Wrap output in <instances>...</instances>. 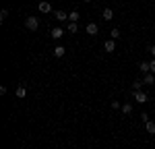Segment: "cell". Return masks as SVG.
I'll return each mask as SVG.
<instances>
[{"instance_id": "obj_1", "label": "cell", "mask_w": 155, "mask_h": 149, "mask_svg": "<svg viewBox=\"0 0 155 149\" xmlns=\"http://www.w3.org/2000/svg\"><path fill=\"white\" fill-rule=\"evenodd\" d=\"M25 27H27L29 31H35L37 27H39V21H37L35 17H27V21H25Z\"/></svg>"}, {"instance_id": "obj_2", "label": "cell", "mask_w": 155, "mask_h": 149, "mask_svg": "<svg viewBox=\"0 0 155 149\" xmlns=\"http://www.w3.org/2000/svg\"><path fill=\"white\" fill-rule=\"evenodd\" d=\"M134 99H137L139 104H147V99H149V95H147L145 91H134Z\"/></svg>"}, {"instance_id": "obj_3", "label": "cell", "mask_w": 155, "mask_h": 149, "mask_svg": "<svg viewBox=\"0 0 155 149\" xmlns=\"http://www.w3.org/2000/svg\"><path fill=\"white\" fill-rule=\"evenodd\" d=\"M104 50H106V52H114V50H116V39L110 37L106 44H104Z\"/></svg>"}, {"instance_id": "obj_4", "label": "cell", "mask_w": 155, "mask_h": 149, "mask_svg": "<svg viewBox=\"0 0 155 149\" xmlns=\"http://www.w3.org/2000/svg\"><path fill=\"white\" fill-rule=\"evenodd\" d=\"M37 11H39V12H44V15H48V12L52 11V6H50V2H39Z\"/></svg>"}, {"instance_id": "obj_5", "label": "cell", "mask_w": 155, "mask_h": 149, "mask_svg": "<svg viewBox=\"0 0 155 149\" xmlns=\"http://www.w3.org/2000/svg\"><path fill=\"white\" fill-rule=\"evenodd\" d=\"M85 29H87V33H89V35H97V31H99V27H97L95 23H89Z\"/></svg>"}, {"instance_id": "obj_6", "label": "cell", "mask_w": 155, "mask_h": 149, "mask_svg": "<svg viewBox=\"0 0 155 149\" xmlns=\"http://www.w3.org/2000/svg\"><path fill=\"white\" fill-rule=\"evenodd\" d=\"M54 17H56L58 21H62V23L68 21V12H64V11H56V12H54Z\"/></svg>"}, {"instance_id": "obj_7", "label": "cell", "mask_w": 155, "mask_h": 149, "mask_svg": "<svg viewBox=\"0 0 155 149\" xmlns=\"http://www.w3.org/2000/svg\"><path fill=\"white\" fill-rule=\"evenodd\" d=\"M143 83H145V85H155V74L153 73H147V74H145V79H143Z\"/></svg>"}, {"instance_id": "obj_8", "label": "cell", "mask_w": 155, "mask_h": 149, "mask_svg": "<svg viewBox=\"0 0 155 149\" xmlns=\"http://www.w3.org/2000/svg\"><path fill=\"white\" fill-rule=\"evenodd\" d=\"M62 33H64V31H62V27H54V29L50 31V35L54 37V39H60V37H62Z\"/></svg>"}, {"instance_id": "obj_9", "label": "cell", "mask_w": 155, "mask_h": 149, "mask_svg": "<svg viewBox=\"0 0 155 149\" xmlns=\"http://www.w3.org/2000/svg\"><path fill=\"white\" fill-rule=\"evenodd\" d=\"M64 54H66V48H64V46H56V48H54V56H56V58H62Z\"/></svg>"}, {"instance_id": "obj_10", "label": "cell", "mask_w": 155, "mask_h": 149, "mask_svg": "<svg viewBox=\"0 0 155 149\" xmlns=\"http://www.w3.org/2000/svg\"><path fill=\"white\" fill-rule=\"evenodd\" d=\"M79 21V11H71L68 12V23H77Z\"/></svg>"}, {"instance_id": "obj_11", "label": "cell", "mask_w": 155, "mask_h": 149, "mask_svg": "<svg viewBox=\"0 0 155 149\" xmlns=\"http://www.w3.org/2000/svg\"><path fill=\"white\" fill-rule=\"evenodd\" d=\"M101 17H104L106 21H112V17H114V11H112V8H104V12H101Z\"/></svg>"}, {"instance_id": "obj_12", "label": "cell", "mask_w": 155, "mask_h": 149, "mask_svg": "<svg viewBox=\"0 0 155 149\" xmlns=\"http://www.w3.org/2000/svg\"><path fill=\"white\" fill-rule=\"evenodd\" d=\"M145 131H147L149 135H155V122H151V120L145 122Z\"/></svg>"}, {"instance_id": "obj_13", "label": "cell", "mask_w": 155, "mask_h": 149, "mask_svg": "<svg viewBox=\"0 0 155 149\" xmlns=\"http://www.w3.org/2000/svg\"><path fill=\"white\" fill-rule=\"evenodd\" d=\"M139 68H141V73H151V64H149V62H141V64H139Z\"/></svg>"}, {"instance_id": "obj_14", "label": "cell", "mask_w": 155, "mask_h": 149, "mask_svg": "<svg viewBox=\"0 0 155 149\" xmlns=\"http://www.w3.org/2000/svg\"><path fill=\"white\" fill-rule=\"evenodd\" d=\"M15 93H17V98H25V95H27V89L21 85V87H17V91H15Z\"/></svg>"}, {"instance_id": "obj_15", "label": "cell", "mask_w": 155, "mask_h": 149, "mask_svg": "<svg viewBox=\"0 0 155 149\" xmlns=\"http://www.w3.org/2000/svg\"><path fill=\"white\" fill-rule=\"evenodd\" d=\"M66 29H68L71 33H77V31H79V25H77V23H68V27H66Z\"/></svg>"}, {"instance_id": "obj_16", "label": "cell", "mask_w": 155, "mask_h": 149, "mask_svg": "<svg viewBox=\"0 0 155 149\" xmlns=\"http://www.w3.org/2000/svg\"><path fill=\"white\" fill-rule=\"evenodd\" d=\"M120 37V29L118 27H112V39H118Z\"/></svg>"}, {"instance_id": "obj_17", "label": "cell", "mask_w": 155, "mask_h": 149, "mask_svg": "<svg viewBox=\"0 0 155 149\" xmlns=\"http://www.w3.org/2000/svg\"><path fill=\"white\" fill-rule=\"evenodd\" d=\"M120 110L124 112V114H130V112H132V106H130V104H124V106H122Z\"/></svg>"}, {"instance_id": "obj_18", "label": "cell", "mask_w": 155, "mask_h": 149, "mask_svg": "<svg viewBox=\"0 0 155 149\" xmlns=\"http://www.w3.org/2000/svg\"><path fill=\"white\" fill-rule=\"evenodd\" d=\"M141 87H143V81H139V79H137V81L132 83V89H134V91H139Z\"/></svg>"}, {"instance_id": "obj_19", "label": "cell", "mask_w": 155, "mask_h": 149, "mask_svg": "<svg viewBox=\"0 0 155 149\" xmlns=\"http://www.w3.org/2000/svg\"><path fill=\"white\" fill-rule=\"evenodd\" d=\"M6 17H8V11H6V8H2V11H0V21H4Z\"/></svg>"}, {"instance_id": "obj_20", "label": "cell", "mask_w": 155, "mask_h": 149, "mask_svg": "<svg viewBox=\"0 0 155 149\" xmlns=\"http://www.w3.org/2000/svg\"><path fill=\"white\" fill-rule=\"evenodd\" d=\"M122 106H120V101H116V99H112V110H120Z\"/></svg>"}, {"instance_id": "obj_21", "label": "cell", "mask_w": 155, "mask_h": 149, "mask_svg": "<svg viewBox=\"0 0 155 149\" xmlns=\"http://www.w3.org/2000/svg\"><path fill=\"white\" fill-rule=\"evenodd\" d=\"M141 118H143V122H149V114H147V112H143V114H141Z\"/></svg>"}, {"instance_id": "obj_22", "label": "cell", "mask_w": 155, "mask_h": 149, "mask_svg": "<svg viewBox=\"0 0 155 149\" xmlns=\"http://www.w3.org/2000/svg\"><path fill=\"white\" fill-rule=\"evenodd\" d=\"M149 54H151V56L155 58V44H153V46H149Z\"/></svg>"}, {"instance_id": "obj_23", "label": "cell", "mask_w": 155, "mask_h": 149, "mask_svg": "<svg viewBox=\"0 0 155 149\" xmlns=\"http://www.w3.org/2000/svg\"><path fill=\"white\" fill-rule=\"evenodd\" d=\"M149 64H151V73L155 74V58H153V60H151V62H149Z\"/></svg>"}, {"instance_id": "obj_24", "label": "cell", "mask_w": 155, "mask_h": 149, "mask_svg": "<svg viewBox=\"0 0 155 149\" xmlns=\"http://www.w3.org/2000/svg\"><path fill=\"white\" fill-rule=\"evenodd\" d=\"M83 2H91V0H83Z\"/></svg>"}]
</instances>
